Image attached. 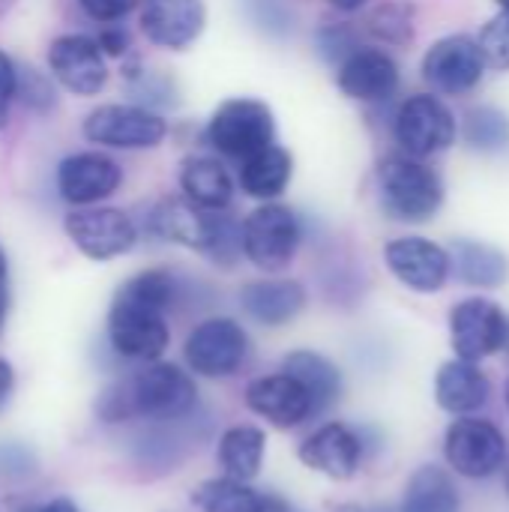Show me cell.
Here are the masks:
<instances>
[{
    "instance_id": "8",
    "label": "cell",
    "mask_w": 509,
    "mask_h": 512,
    "mask_svg": "<svg viewBox=\"0 0 509 512\" xmlns=\"http://www.w3.org/2000/svg\"><path fill=\"white\" fill-rule=\"evenodd\" d=\"M168 123L144 105H99L84 120V138L111 150H153L165 141Z\"/></svg>"
},
{
    "instance_id": "39",
    "label": "cell",
    "mask_w": 509,
    "mask_h": 512,
    "mask_svg": "<svg viewBox=\"0 0 509 512\" xmlns=\"http://www.w3.org/2000/svg\"><path fill=\"white\" fill-rule=\"evenodd\" d=\"M30 512H81L75 507V501H69V498H54V501H48V504H42L39 510H30Z\"/></svg>"
},
{
    "instance_id": "27",
    "label": "cell",
    "mask_w": 509,
    "mask_h": 512,
    "mask_svg": "<svg viewBox=\"0 0 509 512\" xmlns=\"http://www.w3.org/2000/svg\"><path fill=\"white\" fill-rule=\"evenodd\" d=\"M459 141L471 153L501 156L509 150V114L498 105H474L459 120Z\"/></svg>"
},
{
    "instance_id": "10",
    "label": "cell",
    "mask_w": 509,
    "mask_h": 512,
    "mask_svg": "<svg viewBox=\"0 0 509 512\" xmlns=\"http://www.w3.org/2000/svg\"><path fill=\"white\" fill-rule=\"evenodd\" d=\"M183 357L201 378H231L249 357V336L234 318H207L186 336Z\"/></svg>"
},
{
    "instance_id": "28",
    "label": "cell",
    "mask_w": 509,
    "mask_h": 512,
    "mask_svg": "<svg viewBox=\"0 0 509 512\" xmlns=\"http://www.w3.org/2000/svg\"><path fill=\"white\" fill-rule=\"evenodd\" d=\"M462 498L453 477L438 465H423L405 489L402 512H459Z\"/></svg>"
},
{
    "instance_id": "1",
    "label": "cell",
    "mask_w": 509,
    "mask_h": 512,
    "mask_svg": "<svg viewBox=\"0 0 509 512\" xmlns=\"http://www.w3.org/2000/svg\"><path fill=\"white\" fill-rule=\"evenodd\" d=\"M177 300V279L168 270H144L120 285L108 312L111 348L138 363H153L165 354L171 330L165 312Z\"/></svg>"
},
{
    "instance_id": "16",
    "label": "cell",
    "mask_w": 509,
    "mask_h": 512,
    "mask_svg": "<svg viewBox=\"0 0 509 512\" xmlns=\"http://www.w3.org/2000/svg\"><path fill=\"white\" fill-rule=\"evenodd\" d=\"M120 183L123 168L99 150L72 153L57 168V192L72 207H93L111 198L120 189Z\"/></svg>"
},
{
    "instance_id": "22",
    "label": "cell",
    "mask_w": 509,
    "mask_h": 512,
    "mask_svg": "<svg viewBox=\"0 0 509 512\" xmlns=\"http://www.w3.org/2000/svg\"><path fill=\"white\" fill-rule=\"evenodd\" d=\"M489 393H492V384L477 363L456 357L444 363L435 375V399L447 414L468 417L489 402Z\"/></svg>"
},
{
    "instance_id": "7",
    "label": "cell",
    "mask_w": 509,
    "mask_h": 512,
    "mask_svg": "<svg viewBox=\"0 0 509 512\" xmlns=\"http://www.w3.org/2000/svg\"><path fill=\"white\" fill-rule=\"evenodd\" d=\"M207 144L213 150H219L222 156L231 159H246L258 150H264L267 144H273L276 135V120L267 102L261 99H249V96H237V99H225L213 117L207 120Z\"/></svg>"
},
{
    "instance_id": "18",
    "label": "cell",
    "mask_w": 509,
    "mask_h": 512,
    "mask_svg": "<svg viewBox=\"0 0 509 512\" xmlns=\"http://www.w3.org/2000/svg\"><path fill=\"white\" fill-rule=\"evenodd\" d=\"M207 24L201 0H141L144 36L168 51H186Z\"/></svg>"
},
{
    "instance_id": "29",
    "label": "cell",
    "mask_w": 509,
    "mask_h": 512,
    "mask_svg": "<svg viewBox=\"0 0 509 512\" xmlns=\"http://www.w3.org/2000/svg\"><path fill=\"white\" fill-rule=\"evenodd\" d=\"M192 504L201 512H267L270 495H261L243 480L216 477L192 492Z\"/></svg>"
},
{
    "instance_id": "15",
    "label": "cell",
    "mask_w": 509,
    "mask_h": 512,
    "mask_svg": "<svg viewBox=\"0 0 509 512\" xmlns=\"http://www.w3.org/2000/svg\"><path fill=\"white\" fill-rule=\"evenodd\" d=\"M48 72L75 96H96L108 81L105 54L99 51L96 39L84 33H63L51 42Z\"/></svg>"
},
{
    "instance_id": "30",
    "label": "cell",
    "mask_w": 509,
    "mask_h": 512,
    "mask_svg": "<svg viewBox=\"0 0 509 512\" xmlns=\"http://www.w3.org/2000/svg\"><path fill=\"white\" fill-rule=\"evenodd\" d=\"M366 30L381 45L408 48L417 36V6L411 0H384L366 15Z\"/></svg>"
},
{
    "instance_id": "31",
    "label": "cell",
    "mask_w": 509,
    "mask_h": 512,
    "mask_svg": "<svg viewBox=\"0 0 509 512\" xmlns=\"http://www.w3.org/2000/svg\"><path fill=\"white\" fill-rule=\"evenodd\" d=\"M474 39L492 72H509V12L498 9Z\"/></svg>"
},
{
    "instance_id": "34",
    "label": "cell",
    "mask_w": 509,
    "mask_h": 512,
    "mask_svg": "<svg viewBox=\"0 0 509 512\" xmlns=\"http://www.w3.org/2000/svg\"><path fill=\"white\" fill-rule=\"evenodd\" d=\"M141 0H78V6L99 24H117L126 18Z\"/></svg>"
},
{
    "instance_id": "24",
    "label": "cell",
    "mask_w": 509,
    "mask_h": 512,
    "mask_svg": "<svg viewBox=\"0 0 509 512\" xmlns=\"http://www.w3.org/2000/svg\"><path fill=\"white\" fill-rule=\"evenodd\" d=\"M291 174H294V159L285 147L279 144H267L264 150L246 156L240 162V189L249 195V198H258V201H276L288 183H291Z\"/></svg>"
},
{
    "instance_id": "47",
    "label": "cell",
    "mask_w": 509,
    "mask_h": 512,
    "mask_svg": "<svg viewBox=\"0 0 509 512\" xmlns=\"http://www.w3.org/2000/svg\"><path fill=\"white\" fill-rule=\"evenodd\" d=\"M507 405H509V384H507Z\"/></svg>"
},
{
    "instance_id": "36",
    "label": "cell",
    "mask_w": 509,
    "mask_h": 512,
    "mask_svg": "<svg viewBox=\"0 0 509 512\" xmlns=\"http://www.w3.org/2000/svg\"><path fill=\"white\" fill-rule=\"evenodd\" d=\"M15 87H18V66H15L12 57L0 48V129L6 126L9 105H12V99H15Z\"/></svg>"
},
{
    "instance_id": "44",
    "label": "cell",
    "mask_w": 509,
    "mask_h": 512,
    "mask_svg": "<svg viewBox=\"0 0 509 512\" xmlns=\"http://www.w3.org/2000/svg\"><path fill=\"white\" fill-rule=\"evenodd\" d=\"M492 3H495L498 9H504V12H509V0H492Z\"/></svg>"
},
{
    "instance_id": "23",
    "label": "cell",
    "mask_w": 509,
    "mask_h": 512,
    "mask_svg": "<svg viewBox=\"0 0 509 512\" xmlns=\"http://www.w3.org/2000/svg\"><path fill=\"white\" fill-rule=\"evenodd\" d=\"M180 189L186 201L210 213H222L234 198V180L213 156H189L180 168Z\"/></svg>"
},
{
    "instance_id": "9",
    "label": "cell",
    "mask_w": 509,
    "mask_h": 512,
    "mask_svg": "<svg viewBox=\"0 0 509 512\" xmlns=\"http://www.w3.org/2000/svg\"><path fill=\"white\" fill-rule=\"evenodd\" d=\"M450 342L459 360L480 363L509 342L507 312L489 297H465L450 309Z\"/></svg>"
},
{
    "instance_id": "43",
    "label": "cell",
    "mask_w": 509,
    "mask_h": 512,
    "mask_svg": "<svg viewBox=\"0 0 509 512\" xmlns=\"http://www.w3.org/2000/svg\"><path fill=\"white\" fill-rule=\"evenodd\" d=\"M6 285V255H3V249H0V288Z\"/></svg>"
},
{
    "instance_id": "46",
    "label": "cell",
    "mask_w": 509,
    "mask_h": 512,
    "mask_svg": "<svg viewBox=\"0 0 509 512\" xmlns=\"http://www.w3.org/2000/svg\"><path fill=\"white\" fill-rule=\"evenodd\" d=\"M507 489H509V468H507Z\"/></svg>"
},
{
    "instance_id": "37",
    "label": "cell",
    "mask_w": 509,
    "mask_h": 512,
    "mask_svg": "<svg viewBox=\"0 0 509 512\" xmlns=\"http://www.w3.org/2000/svg\"><path fill=\"white\" fill-rule=\"evenodd\" d=\"M93 39H96V45H99V51H102L105 57H123V54L129 51V33H126L123 27L105 24V27L99 30V36H93Z\"/></svg>"
},
{
    "instance_id": "13",
    "label": "cell",
    "mask_w": 509,
    "mask_h": 512,
    "mask_svg": "<svg viewBox=\"0 0 509 512\" xmlns=\"http://www.w3.org/2000/svg\"><path fill=\"white\" fill-rule=\"evenodd\" d=\"M384 264L414 294H438L450 282V255L447 246L420 237V234H405L393 237L384 246Z\"/></svg>"
},
{
    "instance_id": "20",
    "label": "cell",
    "mask_w": 509,
    "mask_h": 512,
    "mask_svg": "<svg viewBox=\"0 0 509 512\" xmlns=\"http://www.w3.org/2000/svg\"><path fill=\"white\" fill-rule=\"evenodd\" d=\"M447 255H450V276H456L462 285L480 291L507 285L509 255L501 246L477 237H456L447 246Z\"/></svg>"
},
{
    "instance_id": "17",
    "label": "cell",
    "mask_w": 509,
    "mask_h": 512,
    "mask_svg": "<svg viewBox=\"0 0 509 512\" xmlns=\"http://www.w3.org/2000/svg\"><path fill=\"white\" fill-rule=\"evenodd\" d=\"M243 399L252 414L264 417L276 429H297L309 417H315V405H312L309 393L288 372L255 378L246 387Z\"/></svg>"
},
{
    "instance_id": "33",
    "label": "cell",
    "mask_w": 509,
    "mask_h": 512,
    "mask_svg": "<svg viewBox=\"0 0 509 512\" xmlns=\"http://www.w3.org/2000/svg\"><path fill=\"white\" fill-rule=\"evenodd\" d=\"M318 45H321V54H324L327 60H333L336 66H339V63H342L354 48H360V42H357L354 30H351V27H345V24L324 27V30L318 33Z\"/></svg>"
},
{
    "instance_id": "35",
    "label": "cell",
    "mask_w": 509,
    "mask_h": 512,
    "mask_svg": "<svg viewBox=\"0 0 509 512\" xmlns=\"http://www.w3.org/2000/svg\"><path fill=\"white\" fill-rule=\"evenodd\" d=\"M33 468H36V462L24 447L0 444V474L3 477H27V474H33Z\"/></svg>"
},
{
    "instance_id": "11",
    "label": "cell",
    "mask_w": 509,
    "mask_h": 512,
    "mask_svg": "<svg viewBox=\"0 0 509 512\" xmlns=\"http://www.w3.org/2000/svg\"><path fill=\"white\" fill-rule=\"evenodd\" d=\"M444 456L447 465L468 477V480H486L498 474L507 462V438L504 432L489 420H474L471 414L465 420H456L444 435Z\"/></svg>"
},
{
    "instance_id": "2",
    "label": "cell",
    "mask_w": 509,
    "mask_h": 512,
    "mask_svg": "<svg viewBox=\"0 0 509 512\" xmlns=\"http://www.w3.org/2000/svg\"><path fill=\"white\" fill-rule=\"evenodd\" d=\"M198 390L189 372L174 363H150L141 372L111 384L99 402L96 414L102 423H126V420H147L165 423L180 420L195 411Z\"/></svg>"
},
{
    "instance_id": "42",
    "label": "cell",
    "mask_w": 509,
    "mask_h": 512,
    "mask_svg": "<svg viewBox=\"0 0 509 512\" xmlns=\"http://www.w3.org/2000/svg\"><path fill=\"white\" fill-rule=\"evenodd\" d=\"M3 318H6V285L0 288V327H3Z\"/></svg>"
},
{
    "instance_id": "40",
    "label": "cell",
    "mask_w": 509,
    "mask_h": 512,
    "mask_svg": "<svg viewBox=\"0 0 509 512\" xmlns=\"http://www.w3.org/2000/svg\"><path fill=\"white\" fill-rule=\"evenodd\" d=\"M336 9H342V12H357V9H363L369 0H330Z\"/></svg>"
},
{
    "instance_id": "3",
    "label": "cell",
    "mask_w": 509,
    "mask_h": 512,
    "mask_svg": "<svg viewBox=\"0 0 509 512\" xmlns=\"http://www.w3.org/2000/svg\"><path fill=\"white\" fill-rule=\"evenodd\" d=\"M378 198L390 219L405 225L432 222L447 204V183L429 159H417L408 153H390L375 168Z\"/></svg>"
},
{
    "instance_id": "6",
    "label": "cell",
    "mask_w": 509,
    "mask_h": 512,
    "mask_svg": "<svg viewBox=\"0 0 509 512\" xmlns=\"http://www.w3.org/2000/svg\"><path fill=\"white\" fill-rule=\"evenodd\" d=\"M303 240L300 219L291 207L279 201H264L255 207L246 222L240 225V246L249 264H255L261 273H279L285 270Z\"/></svg>"
},
{
    "instance_id": "19",
    "label": "cell",
    "mask_w": 509,
    "mask_h": 512,
    "mask_svg": "<svg viewBox=\"0 0 509 512\" xmlns=\"http://www.w3.org/2000/svg\"><path fill=\"white\" fill-rule=\"evenodd\" d=\"M300 462L330 480H351L363 462V441L345 423H327L300 444Z\"/></svg>"
},
{
    "instance_id": "41",
    "label": "cell",
    "mask_w": 509,
    "mask_h": 512,
    "mask_svg": "<svg viewBox=\"0 0 509 512\" xmlns=\"http://www.w3.org/2000/svg\"><path fill=\"white\" fill-rule=\"evenodd\" d=\"M267 512H303V510H294V507H288L285 501H279V498H270V504H267Z\"/></svg>"
},
{
    "instance_id": "5",
    "label": "cell",
    "mask_w": 509,
    "mask_h": 512,
    "mask_svg": "<svg viewBox=\"0 0 509 512\" xmlns=\"http://www.w3.org/2000/svg\"><path fill=\"white\" fill-rule=\"evenodd\" d=\"M486 72L489 66L471 33H447L435 39L420 60V78L429 84V93L441 99L471 96L483 84Z\"/></svg>"
},
{
    "instance_id": "26",
    "label": "cell",
    "mask_w": 509,
    "mask_h": 512,
    "mask_svg": "<svg viewBox=\"0 0 509 512\" xmlns=\"http://www.w3.org/2000/svg\"><path fill=\"white\" fill-rule=\"evenodd\" d=\"M267 453V435L258 426H231L219 438V465L231 480H255Z\"/></svg>"
},
{
    "instance_id": "38",
    "label": "cell",
    "mask_w": 509,
    "mask_h": 512,
    "mask_svg": "<svg viewBox=\"0 0 509 512\" xmlns=\"http://www.w3.org/2000/svg\"><path fill=\"white\" fill-rule=\"evenodd\" d=\"M12 387H15V369H12V363H9V360H3V357H0V408L9 402Z\"/></svg>"
},
{
    "instance_id": "32",
    "label": "cell",
    "mask_w": 509,
    "mask_h": 512,
    "mask_svg": "<svg viewBox=\"0 0 509 512\" xmlns=\"http://www.w3.org/2000/svg\"><path fill=\"white\" fill-rule=\"evenodd\" d=\"M21 93L24 105L33 108V111H48L54 108V87H51V78L36 72V69H18V87H15V96Z\"/></svg>"
},
{
    "instance_id": "21",
    "label": "cell",
    "mask_w": 509,
    "mask_h": 512,
    "mask_svg": "<svg viewBox=\"0 0 509 512\" xmlns=\"http://www.w3.org/2000/svg\"><path fill=\"white\" fill-rule=\"evenodd\" d=\"M240 306L258 324L282 327L306 309V288L297 279H258L240 291Z\"/></svg>"
},
{
    "instance_id": "14",
    "label": "cell",
    "mask_w": 509,
    "mask_h": 512,
    "mask_svg": "<svg viewBox=\"0 0 509 512\" xmlns=\"http://www.w3.org/2000/svg\"><path fill=\"white\" fill-rule=\"evenodd\" d=\"M336 84L348 99L375 105L396 96L402 84V69L390 51L375 45H360L336 66Z\"/></svg>"
},
{
    "instance_id": "45",
    "label": "cell",
    "mask_w": 509,
    "mask_h": 512,
    "mask_svg": "<svg viewBox=\"0 0 509 512\" xmlns=\"http://www.w3.org/2000/svg\"><path fill=\"white\" fill-rule=\"evenodd\" d=\"M339 512H363V510H357V507H342Z\"/></svg>"
},
{
    "instance_id": "25",
    "label": "cell",
    "mask_w": 509,
    "mask_h": 512,
    "mask_svg": "<svg viewBox=\"0 0 509 512\" xmlns=\"http://www.w3.org/2000/svg\"><path fill=\"white\" fill-rule=\"evenodd\" d=\"M282 372H288L312 399L315 414L327 411L342 396V372L315 351H291L282 363Z\"/></svg>"
},
{
    "instance_id": "4",
    "label": "cell",
    "mask_w": 509,
    "mask_h": 512,
    "mask_svg": "<svg viewBox=\"0 0 509 512\" xmlns=\"http://www.w3.org/2000/svg\"><path fill=\"white\" fill-rule=\"evenodd\" d=\"M396 147L417 159H432L456 147L459 141V117L447 99L435 93L408 96L393 117Z\"/></svg>"
},
{
    "instance_id": "12",
    "label": "cell",
    "mask_w": 509,
    "mask_h": 512,
    "mask_svg": "<svg viewBox=\"0 0 509 512\" xmlns=\"http://www.w3.org/2000/svg\"><path fill=\"white\" fill-rule=\"evenodd\" d=\"M63 228H66V237L75 243V249L87 255L90 261L120 258L138 240V228L132 216L117 207H96V204L75 207L63 219Z\"/></svg>"
}]
</instances>
